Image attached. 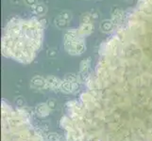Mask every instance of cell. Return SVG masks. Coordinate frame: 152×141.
<instances>
[{
  "label": "cell",
  "instance_id": "ba28073f",
  "mask_svg": "<svg viewBox=\"0 0 152 141\" xmlns=\"http://www.w3.org/2000/svg\"><path fill=\"white\" fill-rule=\"evenodd\" d=\"M93 22H94V19L92 17L91 12H86L81 15V18H80L81 24H93Z\"/></svg>",
  "mask_w": 152,
  "mask_h": 141
},
{
  "label": "cell",
  "instance_id": "3957f363",
  "mask_svg": "<svg viewBox=\"0 0 152 141\" xmlns=\"http://www.w3.org/2000/svg\"><path fill=\"white\" fill-rule=\"evenodd\" d=\"M78 33L81 37L84 38L85 36L90 35L95 30V27L93 24H80V27L77 28Z\"/></svg>",
  "mask_w": 152,
  "mask_h": 141
},
{
  "label": "cell",
  "instance_id": "5b68a950",
  "mask_svg": "<svg viewBox=\"0 0 152 141\" xmlns=\"http://www.w3.org/2000/svg\"><path fill=\"white\" fill-rule=\"evenodd\" d=\"M123 19H124V12L121 9H116L112 14V21L113 22L115 27L123 23Z\"/></svg>",
  "mask_w": 152,
  "mask_h": 141
},
{
  "label": "cell",
  "instance_id": "8fae6325",
  "mask_svg": "<svg viewBox=\"0 0 152 141\" xmlns=\"http://www.w3.org/2000/svg\"><path fill=\"white\" fill-rule=\"evenodd\" d=\"M58 55V51L55 48H51L48 51V56L49 59H55Z\"/></svg>",
  "mask_w": 152,
  "mask_h": 141
},
{
  "label": "cell",
  "instance_id": "9a60e30c",
  "mask_svg": "<svg viewBox=\"0 0 152 141\" xmlns=\"http://www.w3.org/2000/svg\"><path fill=\"white\" fill-rule=\"evenodd\" d=\"M125 1H129V0H125Z\"/></svg>",
  "mask_w": 152,
  "mask_h": 141
},
{
  "label": "cell",
  "instance_id": "5bb4252c",
  "mask_svg": "<svg viewBox=\"0 0 152 141\" xmlns=\"http://www.w3.org/2000/svg\"><path fill=\"white\" fill-rule=\"evenodd\" d=\"M10 2L13 4H19L21 2V0H10Z\"/></svg>",
  "mask_w": 152,
  "mask_h": 141
},
{
  "label": "cell",
  "instance_id": "7a4b0ae2",
  "mask_svg": "<svg viewBox=\"0 0 152 141\" xmlns=\"http://www.w3.org/2000/svg\"><path fill=\"white\" fill-rule=\"evenodd\" d=\"M64 43L65 51L72 56H80L86 50L84 39L80 35L78 30L75 28L68 30L65 33Z\"/></svg>",
  "mask_w": 152,
  "mask_h": 141
},
{
  "label": "cell",
  "instance_id": "30bf717a",
  "mask_svg": "<svg viewBox=\"0 0 152 141\" xmlns=\"http://www.w3.org/2000/svg\"><path fill=\"white\" fill-rule=\"evenodd\" d=\"M59 16L64 20L67 21V22H69V21H71V19H72V13L70 12H68V10H64V12L60 13Z\"/></svg>",
  "mask_w": 152,
  "mask_h": 141
},
{
  "label": "cell",
  "instance_id": "9c48e42d",
  "mask_svg": "<svg viewBox=\"0 0 152 141\" xmlns=\"http://www.w3.org/2000/svg\"><path fill=\"white\" fill-rule=\"evenodd\" d=\"M90 63H91V59L88 57V59L82 60V62L80 63V70L81 72H86L88 70V68L90 67Z\"/></svg>",
  "mask_w": 152,
  "mask_h": 141
},
{
  "label": "cell",
  "instance_id": "7c38bea8",
  "mask_svg": "<svg viewBox=\"0 0 152 141\" xmlns=\"http://www.w3.org/2000/svg\"><path fill=\"white\" fill-rule=\"evenodd\" d=\"M38 0H24V2L26 3V5H28L29 7H34L35 5H37Z\"/></svg>",
  "mask_w": 152,
  "mask_h": 141
},
{
  "label": "cell",
  "instance_id": "6da1fadb",
  "mask_svg": "<svg viewBox=\"0 0 152 141\" xmlns=\"http://www.w3.org/2000/svg\"><path fill=\"white\" fill-rule=\"evenodd\" d=\"M43 37L44 25L39 20L13 18L4 29L2 54L22 63H29L41 49Z\"/></svg>",
  "mask_w": 152,
  "mask_h": 141
},
{
  "label": "cell",
  "instance_id": "52a82bcc",
  "mask_svg": "<svg viewBox=\"0 0 152 141\" xmlns=\"http://www.w3.org/2000/svg\"><path fill=\"white\" fill-rule=\"evenodd\" d=\"M54 23H55V25L59 29H65V28L68 27V25H69V22H67V21L64 20L62 18H61L60 16H58L55 19Z\"/></svg>",
  "mask_w": 152,
  "mask_h": 141
},
{
  "label": "cell",
  "instance_id": "277c9868",
  "mask_svg": "<svg viewBox=\"0 0 152 141\" xmlns=\"http://www.w3.org/2000/svg\"><path fill=\"white\" fill-rule=\"evenodd\" d=\"M115 25L113 24V22L112 21V19H106L103 20L100 23V25H99V29H100L103 33H110L114 29Z\"/></svg>",
  "mask_w": 152,
  "mask_h": 141
},
{
  "label": "cell",
  "instance_id": "8992f818",
  "mask_svg": "<svg viewBox=\"0 0 152 141\" xmlns=\"http://www.w3.org/2000/svg\"><path fill=\"white\" fill-rule=\"evenodd\" d=\"M32 8H33L34 14L38 15V16H43V15H45L48 12V8H46L44 4H37Z\"/></svg>",
  "mask_w": 152,
  "mask_h": 141
},
{
  "label": "cell",
  "instance_id": "4fadbf2b",
  "mask_svg": "<svg viewBox=\"0 0 152 141\" xmlns=\"http://www.w3.org/2000/svg\"><path fill=\"white\" fill-rule=\"evenodd\" d=\"M91 14H92V17H93V19H94V21H96L97 19H98V12H96V10H92L91 12Z\"/></svg>",
  "mask_w": 152,
  "mask_h": 141
}]
</instances>
